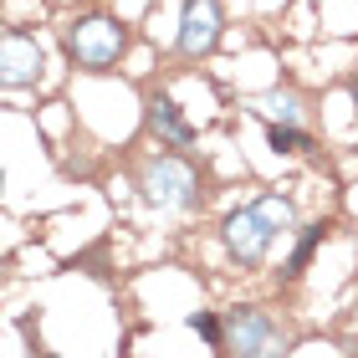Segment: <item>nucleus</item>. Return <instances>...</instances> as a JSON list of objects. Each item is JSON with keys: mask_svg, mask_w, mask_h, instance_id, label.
I'll use <instances>...</instances> for the list:
<instances>
[{"mask_svg": "<svg viewBox=\"0 0 358 358\" xmlns=\"http://www.w3.org/2000/svg\"><path fill=\"white\" fill-rule=\"evenodd\" d=\"M62 41H67V57L83 72H108V67H118V57L128 46V31L113 21V15H77V21H67Z\"/></svg>", "mask_w": 358, "mask_h": 358, "instance_id": "nucleus-1", "label": "nucleus"}, {"mask_svg": "<svg viewBox=\"0 0 358 358\" xmlns=\"http://www.w3.org/2000/svg\"><path fill=\"white\" fill-rule=\"evenodd\" d=\"M138 189H143V200L159 205V210H189V205H200V174H194V164H189V159H179V154L149 159Z\"/></svg>", "mask_w": 358, "mask_h": 358, "instance_id": "nucleus-2", "label": "nucleus"}, {"mask_svg": "<svg viewBox=\"0 0 358 358\" xmlns=\"http://www.w3.org/2000/svg\"><path fill=\"white\" fill-rule=\"evenodd\" d=\"M287 333L262 307H231L225 313V353L231 358H282Z\"/></svg>", "mask_w": 358, "mask_h": 358, "instance_id": "nucleus-3", "label": "nucleus"}, {"mask_svg": "<svg viewBox=\"0 0 358 358\" xmlns=\"http://www.w3.org/2000/svg\"><path fill=\"white\" fill-rule=\"evenodd\" d=\"M220 31H225V10L215 6V0H185V15H179V57H210L215 52V41H220Z\"/></svg>", "mask_w": 358, "mask_h": 358, "instance_id": "nucleus-4", "label": "nucleus"}, {"mask_svg": "<svg viewBox=\"0 0 358 358\" xmlns=\"http://www.w3.org/2000/svg\"><path fill=\"white\" fill-rule=\"evenodd\" d=\"M271 241H276V231L266 225V215L256 205L236 210V215L225 220V251H231L241 266H262L266 251H271Z\"/></svg>", "mask_w": 358, "mask_h": 358, "instance_id": "nucleus-5", "label": "nucleus"}, {"mask_svg": "<svg viewBox=\"0 0 358 358\" xmlns=\"http://www.w3.org/2000/svg\"><path fill=\"white\" fill-rule=\"evenodd\" d=\"M46 72V52L36 36H26V31H6V41H0V83L6 87H26L36 83Z\"/></svg>", "mask_w": 358, "mask_h": 358, "instance_id": "nucleus-6", "label": "nucleus"}, {"mask_svg": "<svg viewBox=\"0 0 358 358\" xmlns=\"http://www.w3.org/2000/svg\"><path fill=\"white\" fill-rule=\"evenodd\" d=\"M149 128L159 134V143H169V149H189V143H194V123L179 113V103L169 92L149 97Z\"/></svg>", "mask_w": 358, "mask_h": 358, "instance_id": "nucleus-7", "label": "nucleus"}, {"mask_svg": "<svg viewBox=\"0 0 358 358\" xmlns=\"http://www.w3.org/2000/svg\"><path fill=\"white\" fill-rule=\"evenodd\" d=\"M271 149L276 154H307L313 149V134H307V128H297V123H271Z\"/></svg>", "mask_w": 358, "mask_h": 358, "instance_id": "nucleus-8", "label": "nucleus"}, {"mask_svg": "<svg viewBox=\"0 0 358 358\" xmlns=\"http://www.w3.org/2000/svg\"><path fill=\"white\" fill-rule=\"evenodd\" d=\"M322 231H328V225H307V231H302V241H297V246H292V256H287V276H302L307 271V262H313V251L322 246Z\"/></svg>", "mask_w": 358, "mask_h": 358, "instance_id": "nucleus-9", "label": "nucleus"}, {"mask_svg": "<svg viewBox=\"0 0 358 358\" xmlns=\"http://www.w3.org/2000/svg\"><path fill=\"white\" fill-rule=\"evenodd\" d=\"M266 113L271 123H297V113H302V103H297V92H266L262 103H256Z\"/></svg>", "mask_w": 358, "mask_h": 358, "instance_id": "nucleus-10", "label": "nucleus"}, {"mask_svg": "<svg viewBox=\"0 0 358 358\" xmlns=\"http://www.w3.org/2000/svg\"><path fill=\"white\" fill-rule=\"evenodd\" d=\"M256 210L266 215V225H271L276 236L292 231V200H282V194H262V200H256Z\"/></svg>", "mask_w": 358, "mask_h": 358, "instance_id": "nucleus-11", "label": "nucleus"}, {"mask_svg": "<svg viewBox=\"0 0 358 358\" xmlns=\"http://www.w3.org/2000/svg\"><path fill=\"white\" fill-rule=\"evenodd\" d=\"M189 328L200 333L205 343H215V348H225V322H215L210 313H194V317H189Z\"/></svg>", "mask_w": 358, "mask_h": 358, "instance_id": "nucleus-12", "label": "nucleus"}, {"mask_svg": "<svg viewBox=\"0 0 358 358\" xmlns=\"http://www.w3.org/2000/svg\"><path fill=\"white\" fill-rule=\"evenodd\" d=\"M353 103H358V77H353Z\"/></svg>", "mask_w": 358, "mask_h": 358, "instance_id": "nucleus-13", "label": "nucleus"}]
</instances>
